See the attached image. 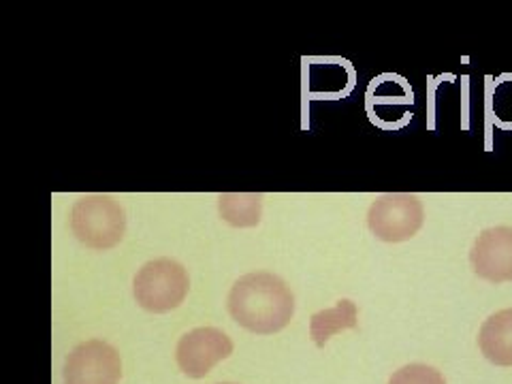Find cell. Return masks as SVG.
Segmentation results:
<instances>
[{
	"mask_svg": "<svg viewBox=\"0 0 512 384\" xmlns=\"http://www.w3.org/2000/svg\"><path fill=\"white\" fill-rule=\"evenodd\" d=\"M227 306L239 327L259 335H271L282 331L293 320L295 297L280 276L254 271L233 284Z\"/></svg>",
	"mask_w": 512,
	"mask_h": 384,
	"instance_id": "1",
	"label": "cell"
},
{
	"mask_svg": "<svg viewBox=\"0 0 512 384\" xmlns=\"http://www.w3.org/2000/svg\"><path fill=\"white\" fill-rule=\"evenodd\" d=\"M71 231L86 248L109 250L126 233L122 205L109 195H86L71 210Z\"/></svg>",
	"mask_w": 512,
	"mask_h": 384,
	"instance_id": "2",
	"label": "cell"
},
{
	"mask_svg": "<svg viewBox=\"0 0 512 384\" xmlns=\"http://www.w3.org/2000/svg\"><path fill=\"white\" fill-rule=\"evenodd\" d=\"M190 288L188 271L173 259H154L143 265L133 282V295L139 306L154 314L180 308Z\"/></svg>",
	"mask_w": 512,
	"mask_h": 384,
	"instance_id": "3",
	"label": "cell"
},
{
	"mask_svg": "<svg viewBox=\"0 0 512 384\" xmlns=\"http://www.w3.org/2000/svg\"><path fill=\"white\" fill-rule=\"evenodd\" d=\"M425 222L423 203L410 192H387L370 205L367 227L376 239L387 244H402L421 231Z\"/></svg>",
	"mask_w": 512,
	"mask_h": 384,
	"instance_id": "4",
	"label": "cell"
},
{
	"mask_svg": "<svg viewBox=\"0 0 512 384\" xmlns=\"http://www.w3.org/2000/svg\"><path fill=\"white\" fill-rule=\"evenodd\" d=\"M120 378V352L103 340L75 346L64 361V384H118Z\"/></svg>",
	"mask_w": 512,
	"mask_h": 384,
	"instance_id": "5",
	"label": "cell"
},
{
	"mask_svg": "<svg viewBox=\"0 0 512 384\" xmlns=\"http://www.w3.org/2000/svg\"><path fill=\"white\" fill-rule=\"evenodd\" d=\"M233 355V342L224 331L216 327H199L182 335L178 348H175V359H178L180 370L188 378H205L214 370V365L229 359Z\"/></svg>",
	"mask_w": 512,
	"mask_h": 384,
	"instance_id": "6",
	"label": "cell"
},
{
	"mask_svg": "<svg viewBox=\"0 0 512 384\" xmlns=\"http://www.w3.org/2000/svg\"><path fill=\"white\" fill-rule=\"evenodd\" d=\"M474 274L493 284L512 282V227H491L474 239L470 250Z\"/></svg>",
	"mask_w": 512,
	"mask_h": 384,
	"instance_id": "7",
	"label": "cell"
},
{
	"mask_svg": "<svg viewBox=\"0 0 512 384\" xmlns=\"http://www.w3.org/2000/svg\"><path fill=\"white\" fill-rule=\"evenodd\" d=\"M478 346L489 363L512 367V308L495 312L485 320L478 331Z\"/></svg>",
	"mask_w": 512,
	"mask_h": 384,
	"instance_id": "8",
	"label": "cell"
},
{
	"mask_svg": "<svg viewBox=\"0 0 512 384\" xmlns=\"http://www.w3.org/2000/svg\"><path fill=\"white\" fill-rule=\"evenodd\" d=\"M359 310L357 303L350 299H340L329 310H320L310 320V335L318 348H323L333 335H338L346 329H357Z\"/></svg>",
	"mask_w": 512,
	"mask_h": 384,
	"instance_id": "9",
	"label": "cell"
},
{
	"mask_svg": "<svg viewBox=\"0 0 512 384\" xmlns=\"http://www.w3.org/2000/svg\"><path fill=\"white\" fill-rule=\"evenodd\" d=\"M218 212L231 227L250 229L261 222L263 197L252 192H227L218 197Z\"/></svg>",
	"mask_w": 512,
	"mask_h": 384,
	"instance_id": "10",
	"label": "cell"
},
{
	"mask_svg": "<svg viewBox=\"0 0 512 384\" xmlns=\"http://www.w3.org/2000/svg\"><path fill=\"white\" fill-rule=\"evenodd\" d=\"M389 384H446V380L436 367L425 363H410L399 367L389 378Z\"/></svg>",
	"mask_w": 512,
	"mask_h": 384,
	"instance_id": "11",
	"label": "cell"
},
{
	"mask_svg": "<svg viewBox=\"0 0 512 384\" xmlns=\"http://www.w3.org/2000/svg\"><path fill=\"white\" fill-rule=\"evenodd\" d=\"M493 114L500 126L512 128V75L498 79L493 90Z\"/></svg>",
	"mask_w": 512,
	"mask_h": 384,
	"instance_id": "12",
	"label": "cell"
},
{
	"mask_svg": "<svg viewBox=\"0 0 512 384\" xmlns=\"http://www.w3.org/2000/svg\"><path fill=\"white\" fill-rule=\"evenodd\" d=\"M222 384H233V382H222Z\"/></svg>",
	"mask_w": 512,
	"mask_h": 384,
	"instance_id": "13",
	"label": "cell"
}]
</instances>
